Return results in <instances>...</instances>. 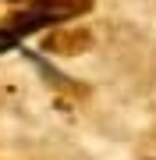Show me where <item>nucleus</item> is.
Segmentation results:
<instances>
[{"mask_svg":"<svg viewBox=\"0 0 156 160\" xmlns=\"http://www.w3.org/2000/svg\"><path fill=\"white\" fill-rule=\"evenodd\" d=\"M18 43H21V32H18L11 22H7V25H0V53H4V50H11V46H18Z\"/></svg>","mask_w":156,"mask_h":160,"instance_id":"nucleus-1","label":"nucleus"}]
</instances>
